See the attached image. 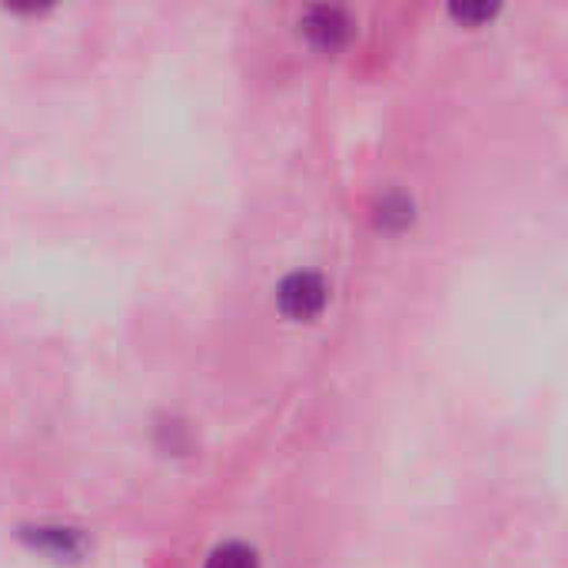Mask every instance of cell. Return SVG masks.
<instances>
[{
  "label": "cell",
  "mask_w": 568,
  "mask_h": 568,
  "mask_svg": "<svg viewBox=\"0 0 568 568\" xmlns=\"http://www.w3.org/2000/svg\"><path fill=\"white\" fill-rule=\"evenodd\" d=\"M23 536H27V542H30L33 549H40V552H47V556H53V559H73V556H80V549H83L80 536L70 532V529H30V532H23Z\"/></svg>",
  "instance_id": "3957f363"
},
{
  "label": "cell",
  "mask_w": 568,
  "mask_h": 568,
  "mask_svg": "<svg viewBox=\"0 0 568 568\" xmlns=\"http://www.w3.org/2000/svg\"><path fill=\"white\" fill-rule=\"evenodd\" d=\"M326 300H329V286H326V280H323L320 273H313V270H296V273H290V276L280 283V290H276V303H280L283 316L300 320V323L320 316L323 306H326Z\"/></svg>",
  "instance_id": "6da1fadb"
},
{
  "label": "cell",
  "mask_w": 568,
  "mask_h": 568,
  "mask_svg": "<svg viewBox=\"0 0 568 568\" xmlns=\"http://www.w3.org/2000/svg\"><path fill=\"white\" fill-rule=\"evenodd\" d=\"M493 13H496V7H489V3H479V7H473V3H463V7H459V3H456V7H453V17L473 20V23H476V20H489Z\"/></svg>",
  "instance_id": "8992f818"
},
{
  "label": "cell",
  "mask_w": 568,
  "mask_h": 568,
  "mask_svg": "<svg viewBox=\"0 0 568 568\" xmlns=\"http://www.w3.org/2000/svg\"><path fill=\"white\" fill-rule=\"evenodd\" d=\"M376 220H379V226H386V230H399V226H406V223L413 220V200H409V196H403V193H386V196L379 200V213H376Z\"/></svg>",
  "instance_id": "5b68a950"
},
{
  "label": "cell",
  "mask_w": 568,
  "mask_h": 568,
  "mask_svg": "<svg viewBox=\"0 0 568 568\" xmlns=\"http://www.w3.org/2000/svg\"><path fill=\"white\" fill-rule=\"evenodd\" d=\"M300 27H303V33L310 37V43L320 47V50H336V47H343V43L349 40V30H353L346 10H343V7H329V3L310 7V10L303 13Z\"/></svg>",
  "instance_id": "7a4b0ae2"
},
{
  "label": "cell",
  "mask_w": 568,
  "mask_h": 568,
  "mask_svg": "<svg viewBox=\"0 0 568 568\" xmlns=\"http://www.w3.org/2000/svg\"><path fill=\"white\" fill-rule=\"evenodd\" d=\"M203 568H260V559H256V549L243 542H223L206 556Z\"/></svg>",
  "instance_id": "277c9868"
}]
</instances>
